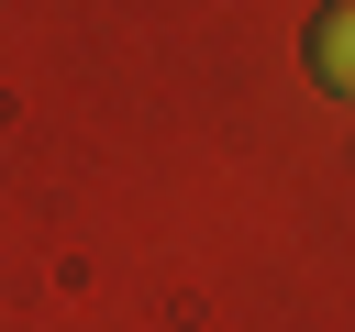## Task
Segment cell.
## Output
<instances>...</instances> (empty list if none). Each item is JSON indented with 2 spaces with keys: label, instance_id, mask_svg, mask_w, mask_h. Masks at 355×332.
<instances>
[{
  "label": "cell",
  "instance_id": "1",
  "mask_svg": "<svg viewBox=\"0 0 355 332\" xmlns=\"http://www.w3.org/2000/svg\"><path fill=\"white\" fill-rule=\"evenodd\" d=\"M311 77H322L333 100H355V0H333V11L311 22Z\"/></svg>",
  "mask_w": 355,
  "mask_h": 332
}]
</instances>
